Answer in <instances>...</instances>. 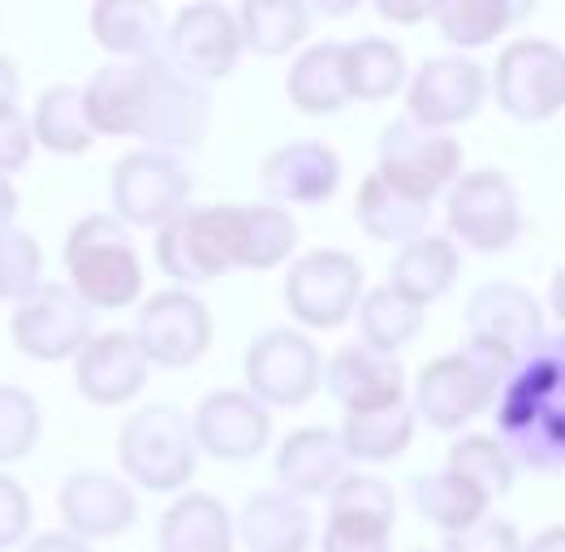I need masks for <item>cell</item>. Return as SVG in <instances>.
<instances>
[{
  "label": "cell",
  "instance_id": "obj_1",
  "mask_svg": "<svg viewBox=\"0 0 565 552\" xmlns=\"http://www.w3.org/2000/svg\"><path fill=\"white\" fill-rule=\"evenodd\" d=\"M497 440L519 470L557 475L565 466V341L544 337L522 354L497 393Z\"/></svg>",
  "mask_w": 565,
  "mask_h": 552
},
{
  "label": "cell",
  "instance_id": "obj_2",
  "mask_svg": "<svg viewBox=\"0 0 565 552\" xmlns=\"http://www.w3.org/2000/svg\"><path fill=\"white\" fill-rule=\"evenodd\" d=\"M514 371V359L479 337H467L462 350L440 354L415 375V402L411 411L431 432H462L471 418L488 411Z\"/></svg>",
  "mask_w": 565,
  "mask_h": 552
},
{
  "label": "cell",
  "instance_id": "obj_3",
  "mask_svg": "<svg viewBox=\"0 0 565 552\" xmlns=\"http://www.w3.org/2000/svg\"><path fill=\"white\" fill-rule=\"evenodd\" d=\"M65 273L70 289L92 311H126L142 294V259L130 230L113 212L83 216L65 237Z\"/></svg>",
  "mask_w": 565,
  "mask_h": 552
},
{
  "label": "cell",
  "instance_id": "obj_4",
  "mask_svg": "<svg viewBox=\"0 0 565 552\" xmlns=\"http://www.w3.org/2000/svg\"><path fill=\"white\" fill-rule=\"evenodd\" d=\"M117 461L130 488L142 492H186L199 470V449L190 436V418L178 406L151 402L121 423Z\"/></svg>",
  "mask_w": 565,
  "mask_h": 552
},
{
  "label": "cell",
  "instance_id": "obj_5",
  "mask_svg": "<svg viewBox=\"0 0 565 552\" xmlns=\"http://www.w3.org/2000/svg\"><path fill=\"white\" fill-rule=\"evenodd\" d=\"M237 237H242L237 203L186 208L164 230H156V264L178 289H194L237 268Z\"/></svg>",
  "mask_w": 565,
  "mask_h": 552
},
{
  "label": "cell",
  "instance_id": "obj_6",
  "mask_svg": "<svg viewBox=\"0 0 565 552\" xmlns=\"http://www.w3.org/2000/svg\"><path fill=\"white\" fill-rule=\"evenodd\" d=\"M449 242H467L479 255H501L522 237V194L501 169H462L445 190Z\"/></svg>",
  "mask_w": 565,
  "mask_h": 552
},
{
  "label": "cell",
  "instance_id": "obj_7",
  "mask_svg": "<svg viewBox=\"0 0 565 552\" xmlns=\"http://www.w3.org/2000/svg\"><path fill=\"white\" fill-rule=\"evenodd\" d=\"M108 199H113V216L126 230L156 233L190 208V169L182 164V156H169L156 147L126 151L113 164Z\"/></svg>",
  "mask_w": 565,
  "mask_h": 552
},
{
  "label": "cell",
  "instance_id": "obj_8",
  "mask_svg": "<svg viewBox=\"0 0 565 552\" xmlns=\"http://www.w3.org/2000/svg\"><path fill=\"white\" fill-rule=\"evenodd\" d=\"M242 31L230 4L221 0H190L173 13V22L164 26V47L160 61L182 74L190 83L207 87L230 78L242 61Z\"/></svg>",
  "mask_w": 565,
  "mask_h": 552
},
{
  "label": "cell",
  "instance_id": "obj_9",
  "mask_svg": "<svg viewBox=\"0 0 565 552\" xmlns=\"http://www.w3.org/2000/svg\"><path fill=\"white\" fill-rule=\"evenodd\" d=\"M246 393L264 411H294L320 393L324 354L302 328H268L246 346Z\"/></svg>",
  "mask_w": 565,
  "mask_h": 552
},
{
  "label": "cell",
  "instance_id": "obj_10",
  "mask_svg": "<svg viewBox=\"0 0 565 552\" xmlns=\"http://www.w3.org/2000/svg\"><path fill=\"white\" fill-rule=\"evenodd\" d=\"M376 173L406 199L431 208V199H440L462 173V142L449 130H424V126L397 117L380 130Z\"/></svg>",
  "mask_w": 565,
  "mask_h": 552
},
{
  "label": "cell",
  "instance_id": "obj_11",
  "mask_svg": "<svg viewBox=\"0 0 565 552\" xmlns=\"http://www.w3.org/2000/svg\"><path fill=\"white\" fill-rule=\"evenodd\" d=\"M359 298H363V264L350 251L316 246L298 255L285 273V307L311 332L341 328L354 316Z\"/></svg>",
  "mask_w": 565,
  "mask_h": 552
},
{
  "label": "cell",
  "instance_id": "obj_12",
  "mask_svg": "<svg viewBox=\"0 0 565 552\" xmlns=\"http://www.w3.org/2000/svg\"><path fill=\"white\" fill-rule=\"evenodd\" d=\"M488 92L497 95L501 113L540 126L548 117H557L565 108V52L553 40H514L501 47L492 74H488Z\"/></svg>",
  "mask_w": 565,
  "mask_h": 552
},
{
  "label": "cell",
  "instance_id": "obj_13",
  "mask_svg": "<svg viewBox=\"0 0 565 552\" xmlns=\"http://www.w3.org/2000/svg\"><path fill=\"white\" fill-rule=\"evenodd\" d=\"M9 337L35 363H65L95 337V311L65 280H44L13 307Z\"/></svg>",
  "mask_w": 565,
  "mask_h": 552
},
{
  "label": "cell",
  "instance_id": "obj_14",
  "mask_svg": "<svg viewBox=\"0 0 565 552\" xmlns=\"http://www.w3.org/2000/svg\"><path fill=\"white\" fill-rule=\"evenodd\" d=\"M135 341L151 368H194L212 350V311L194 289H160L139 307Z\"/></svg>",
  "mask_w": 565,
  "mask_h": 552
},
{
  "label": "cell",
  "instance_id": "obj_15",
  "mask_svg": "<svg viewBox=\"0 0 565 552\" xmlns=\"http://www.w3.org/2000/svg\"><path fill=\"white\" fill-rule=\"evenodd\" d=\"M488 99V70L462 56H427L415 70L411 87H406V121L424 126V130H454L462 121H471Z\"/></svg>",
  "mask_w": 565,
  "mask_h": 552
},
{
  "label": "cell",
  "instance_id": "obj_16",
  "mask_svg": "<svg viewBox=\"0 0 565 552\" xmlns=\"http://www.w3.org/2000/svg\"><path fill=\"white\" fill-rule=\"evenodd\" d=\"M194 449L216 461H255L273 440V411L246 389H216L190 414Z\"/></svg>",
  "mask_w": 565,
  "mask_h": 552
},
{
  "label": "cell",
  "instance_id": "obj_17",
  "mask_svg": "<svg viewBox=\"0 0 565 552\" xmlns=\"http://www.w3.org/2000/svg\"><path fill=\"white\" fill-rule=\"evenodd\" d=\"M56 513L78 540H117L139 522V497L121 475L108 470H74L56 488Z\"/></svg>",
  "mask_w": 565,
  "mask_h": 552
},
{
  "label": "cell",
  "instance_id": "obj_18",
  "mask_svg": "<svg viewBox=\"0 0 565 552\" xmlns=\"http://www.w3.org/2000/svg\"><path fill=\"white\" fill-rule=\"evenodd\" d=\"M147 371H151V363L142 359L135 332H126V328L95 332L92 341L74 354V384L99 411L130 406L147 389Z\"/></svg>",
  "mask_w": 565,
  "mask_h": 552
},
{
  "label": "cell",
  "instance_id": "obj_19",
  "mask_svg": "<svg viewBox=\"0 0 565 552\" xmlns=\"http://www.w3.org/2000/svg\"><path fill=\"white\" fill-rule=\"evenodd\" d=\"M156 61H104L92 78L83 83V104H87V121H92L95 138L142 135Z\"/></svg>",
  "mask_w": 565,
  "mask_h": 552
},
{
  "label": "cell",
  "instance_id": "obj_20",
  "mask_svg": "<svg viewBox=\"0 0 565 552\" xmlns=\"http://www.w3.org/2000/svg\"><path fill=\"white\" fill-rule=\"evenodd\" d=\"M467 328L471 337L505 350L514 363L522 354H531L544 337H548V323L540 302L531 298V289H522L514 280H488L479 285L467 302Z\"/></svg>",
  "mask_w": 565,
  "mask_h": 552
},
{
  "label": "cell",
  "instance_id": "obj_21",
  "mask_svg": "<svg viewBox=\"0 0 565 552\" xmlns=\"http://www.w3.org/2000/svg\"><path fill=\"white\" fill-rule=\"evenodd\" d=\"M259 185L268 203H298V208H320L341 190V156L320 138H298L281 142L277 151L264 156Z\"/></svg>",
  "mask_w": 565,
  "mask_h": 552
},
{
  "label": "cell",
  "instance_id": "obj_22",
  "mask_svg": "<svg viewBox=\"0 0 565 552\" xmlns=\"http://www.w3.org/2000/svg\"><path fill=\"white\" fill-rule=\"evenodd\" d=\"M207 121H212L207 87L190 83L182 74H173L164 61H156L151 104H147V121H142L139 138H147V147H156V151L182 156L207 138Z\"/></svg>",
  "mask_w": 565,
  "mask_h": 552
},
{
  "label": "cell",
  "instance_id": "obj_23",
  "mask_svg": "<svg viewBox=\"0 0 565 552\" xmlns=\"http://www.w3.org/2000/svg\"><path fill=\"white\" fill-rule=\"evenodd\" d=\"M320 389H329V397L345 414L376 411V406H393L406 397V368L354 341V346L332 350V359H324Z\"/></svg>",
  "mask_w": 565,
  "mask_h": 552
},
{
  "label": "cell",
  "instance_id": "obj_24",
  "mask_svg": "<svg viewBox=\"0 0 565 552\" xmlns=\"http://www.w3.org/2000/svg\"><path fill=\"white\" fill-rule=\"evenodd\" d=\"M345 470H350V458L332 427H294L277 449V484L302 506L316 497H329Z\"/></svg>",
  "mask_w": 565,
  "mask_h": 552
},
{
  "label": "cell",
  "instance_id": "obj_25",
  "mask_svg": "<svg viewBox=\"0 0 565 552\" xmlns=\"http://www.w3.org/2000/svg\"><path fill=\"white\" fill-rule=\"evenodd\" d=\"M87 26L95 47H104L113 61H156L169 18L160 0H92Z\"/></svg>",
  "mask_w": 565,
  "mask_h": 552
},
{
  "label": "cell",
  "instance_id": "obj_26",
  "mask_svg": "<svg viewBox=\"0 0 565 552\" xmlns=\"http://www.w3.org/2000/svg\"><path fill=\"white\" fill-rule=\"evenodd\" d=\"M234 540H242L246 552H307L316 540L311 509L281 488H264L237 509Z\"/></svg>",
  "mask_w": 565,
  "mask_h": 552
},
{
  "label": "cell",
  "instance_id": "obj_27",
  "mask_svg": "<svg viewBox=\"0 0 565 552\" xmlns=\"http://www.w3.org/2000/svg\"><path fill=\"white\" fill-rule=\"evenodd\" d=\"M156 552H234V513L212 492H182L156 522Z\"/></svg>",
  "mask_w": 565,
  "mask_h": 552
},
{
  "label": "cell",
  "instance_id": "obj_28",
  "mask_svg": "<svg viewBox=\"0 0 565 552\" xmlns=\"http://www.w3.org/2000/svg\"><path fill=\"white\" fill-rule=\"evenodd\" d=\"M415 432H419V418L411 411V397H402V402H393V406L345 414L337 440H341L350 466H354V461L380 466V461L402 458V454L415 445Z\"/></svg>",
  "mask_w": 565,
  "mask_h": 552
},
{
  "label": "cell",
  "instance_id": "obj_29",
  "mask_svg": "<svg viewBox=\"0 0 565 552\" xmlns=\"http://www.w3.org/2000/svg\"><path fill=\"white\" fill-rule=\"evenodd\" d=\"M458 273H462L458 246L445 233H424V237L397 246L393 268H388V285L427 311V302H436V298H445L454 289Z\"/></svg>",
  "mask_w": 565,
  "mask_h": 552
},
{
  "label": "cell",
  "instance_id": "obj_30",
  "mask_svg": "<svg viewBox=\"0 0 565 552\" xmlns=\"http://www.w3.org/2000/svg\"><path fill=\"white\" fill-rule=\"evenodd\" d=\"M285 95L298 113L307 117H329L350 104L345 92V65H341V44H307L285 70Z\"/></svg>",
  "mask_w": 565,
  "mask_h": 552
},
{
  "label": "cell",
  "instance_id": "obj_31",
  "mask_svg": "<svg viewBox=\"0 0 565 552\" xmlns=\"http://www.w3.org/2000/svg\"><path fill=\"white\" fill-rule=\"evenodd\" d=\"M411 506L415 513L431 522L440 535H458V531H467L475 527L479 518H488V497L471 488L462 475H454L449 466H440V470H419L415 479H411Z\"/></svg>",
  "mask_w": 565,
  "mask_h": 552
},
{
  "label": "cell",
  "instance_id": "obj_32",
  "mask_svg": "<svg viewBox=\"0 0 565 552\" xmlns=\"http://www.w3.org/2000/svg\"><path fill=\"white\" fill-rule=\"evenodd\" d=\"M354 216H359V230L367 233L372 242L406 246V242H415V237L427 233L431 208L406 199L402 190H393L380 173H367L359 182V190H354Z\"/></svg>",
  "mask_w": 565,
  "mask_h": 552
},
{
  "label": "cell",
  "instance_id": "obj_33",
  "mask_svg": "<svg viewBox=\"0 0 565 552\" xmlns=\"http://www.w3.org/2000/svg\"><path fill=\"white\" fill-rule=\"evenodd\" d=\"M234 18L237 31H242V47L255 52V56L298 52L311 35L307 0H242Z\"/></svg>",
  "mask_w": 565,
  "mask_h": 552
},
{
  "label": "cell",
  "instance_id": "obj_34",
  "mask_svg": "<svg viewBox=\"0 0 565 552\" xmlns=\"http://www.w3.org/2000/svg\"><path fill=\"white\" fill-rule=\"evenodd\" d=\"M354 320H359V346L397 359V350L411 346L424 332V307L411 302L406 294H397L384 280L376 289H363V298L354 307Z\"/></svg>",
  "mask_w": 565,
  "mask_h": 552
},
{
  "label": "cell",
  "instance_id": "obj_35",
  "mask_svg": "<svg viewBox=\"0 0 565 552\" xmlns=\"http://www.w3.org/2000/svg\"><path fill=\"white\" fill-rule=\"evenodd\" d=\"M31 135L35 147H44L52 156H83L95 147V130L87 121V104H83V87L74 83H52L35 99L31 113Z\"/></svg>",
  "mask_w": 565,
  "mask_h": 552
},
{
  "label": "cell",
  "instance_id": "obj_36",
  "mask_svg": "<svg viewBox=\"0 0 565 552\" xmlns=\"http://www.w3.org/2000/svg\"><path fill=\"white\" fill-rule=\"evenodd\" d=\"M341 65H345V92L350 99L363 104H384L397 92H406V52L384 40V35H367L354 44H341Z\"/></svg>",
  "mask_w": 565,
  "mask_h": 552
},
{
  "label": "cell",
  "instance_id": "obj_37",
  "mask_svg": "<svg viewBox=\"0 0 565 552\" xmlns=\"http://www.w3.org/2000/svg\"><path fill=\"white\" fill-rule=\"evenodd\" d=\"M324 501H329L332 527L393 535V522H397V492H393L388 479L367 475V470H345Z\"/></svg>",
  "mask_w": 565,
  "mask_h": 552
},
{
  "label": "cell",
  "instance_id": "obj_38",
  "mask_svg": "<svg viewBox=\"0 0 565 552\" xmlns=\"http://www.w3.org/2000/svg\"><path fill=\"white\" fill-rule=\"evenodd\" d=\"M298 251V221L281 203H242V237H237V268L268 273Z\"/></svg>",
  "mask_w": 565,
  "mask_h": 552
},
{
  "label": "cell",
  "instance_id": "obj_39",
  "mask_svg": "<svg viewBox=\"0 0 565 552\" xmlns=\"http://www.w3.org/2000/svg\"><path fill=\"white\" fill-rule=\"evenodd\" d=\"M445 466H449L454 475H462L471 488H479V492L488 497V506L505 501V497L514 492V484H519L514 458L501 449L497 436H483V432H462V436H454Z\"/></svg>",
  "mask_w": 565,
  "mask_h": 552
},
{
  "label": "cell",
  "instance_id": "obj_40",
  "mask_svg": "<svg viewBox=\"0 0 565 552\" xmlns=\"http://www.w3.org/2000/svg\"><path fill=\"white\" fill-rule=\"evenodd\" d=\"M436 26H440L445 44L471 52V47L497 44L514 26V18H510L505 0H440L436 4Z\"/></svg>",
  "mask_w": 565,
  "mask_h": 552
},
{
  "label": "cell",
  "instance_id": "obj_41",
  "mask_svg": "<svg viewBox=\"0 0 565 552\" xmlns=\"http://www.w3.org/2000/svg\"><path fill=\"white\" fill-rule=\"evenodd\" d=\"M44 285V251L40 237L18 225L0 230V302H22Z\"/></svg>",
  "mask_w": 565,
  "mask_h": 552
},
{
  "label": "cell",
  "instance_id": "obj_42",
  "mask_svg": "<svg viewBox=\"0 0 565 552\" xmlns=\"http://www.w3.org/2000/svg\"><path fill=\"white\" fill-rule=\"evenodd\" d=\"M44 432V414L40 402L18 389V384H0V466L31 458Z\"/></svg>",
  "mask_w": 565,
  "mask_h": 552
},
{
  "label": "cell",
  "instance_id": "obj_43",
  "mask_svg": "<svg viewBox=\"0 0 565 552\" xmlns=\"http://www.w3.org/2000/svg\"><path fill=\"white\" fill-rule=\"evenodd\" d=\"M440 552H522V535L510 518H479L458 535H440Z\"/></svg>",
  "mask_w": 565,
  "mask_h": 552
},
{
  "label": "cell",
  "instance_id": "obj_44",
  "mask_svg": "<svg viewBox=\"0 0 565 552\" xmlns=\"http://www.w3.org/2000/svg\"><path fill=\"white\" fill-rule=\"evenodd\" d=\"M31 522H35V506H31V492L0 470V552L4 549H22L31 540Z\"/></svg>",
  "mask_w": 565,
  "mask_h": 552
},
{
  "label": "cell",
  "instance_id": "obj_45",
  "mask_svg": "<svg viewBox=\"0 0 565 552\" xmlns=\"http://www.w3.org/2000/svg\"><path fill=\"white\" fill-rule=\"evenodd\" d=\"M31 151H35V135H31V117L22 108H9L0 113V178L18 173L31 164Z\"/></svg>",
  "mask_w": 565,
  "mask_h": 552
},
{
  "label": "cell",
  "instance_id": "obj_46",
  "mask_svg": "<svg viewBox=\"0 0 565 552\" xmlns=\"http://www.w3.org/2000/svg\"><path fill=\"white\" fill-rule=\"evenodd\" d=\"M393 535H376V531H350V527H324L320 535V552H388Z\"/></svg>",
  "mask_w": 565,
  "mask_h": 552
},
{
  "label": "cell",
  "instance_id": "obj_47",
  "mask_svg": "<svg viewBox=\"0 0 565 552\" xmlns=\"http://www.w3.org/2000/svg\"><path fill=\"white\" fill-rule=\"evenodd\" d=\"M376 13L388 26H419L427 18H436V4L440 0H372Z\"/></svg>",
  "mask_w": 565,
  "mask_h": 552
},
{
  "label": "cell",
  "instance_id": "obj_48",
  "mask_svg": "<svg viewBox=\"0 0 565 552\" xmlns=\"http://www.w3.org/2000/svg\"><path fill=\"white\" fill-rule=\"evenodd\" d=\"M22 552H95L87 540H78V535H70V531H40V535H31Z\"/></svg>",
  "mask_w": 565,
  "mask_h": 552
},
{
  "label": "cell",
  "instance_id": "obj_49",
  "mask_svg": "<svg viewBox=\"0 0 565 552\" xmlns=\"http://www.w3.org/2000/svg\"><path fill=\"white\" fill-rule=\"evenodd\" d=\"M18 95H22V74L9 56H0V113L18 108Z\"/></svg>",
  "mask_w": 565,
  "mask_h": 552
},
{
  "label": "cell",
  "instance_id": "obj_50",
  "mask_svg": "<svg viewBox=\"0 0 565 552\" xmlns=\"http://www.w3.org/2000/svg\"><path fill=\"white\" fill-rule=\"evenodd\" d=\"M522 552H565V527H544L531 544H522Z\"/></svg>",
  "mask_w": 565,
  "mask_h": 552
},
{
  "label": "cell",
  "instance_id": "obj_51",
  "mask_svg": "<svg viewBox=\"0 0 565 552\" xmlns=\"http://www.w3.org/2000/svg\"><path fill=\"white\" fill-rule=\"evenodd\" d=\"M363 0H307L311 13H324V18H350Z\"/></svg>",
  "mask_w": 565,
  "mask_h": 552
},
{
  "label": "cell",
  "instance_id": "obj_52",
  "mask_svg": "<svg viewBox=\"0 0 565 552\" xmlns=\"http://www.w3.org/2000/svg\"><path fill=\"white\" fill-rule=\"evenodd\" d=\"M13 216H18V190L9 178H0V230H9Z\"/></svg>",
  "mask_w": 565,
  "mask_h": 552
},
{
  "label": "cell",
  "instance_id": "obj_53",
  "mask_svg": "<svg viewBox=\"0 0 565 552\" xmlns=\"http://www.w3.org/2000/svg\"><path fill=\"white\" fill-rule=\"evenodd\" d=\"M505 4H510V18H514V22H526V18L535 13L540 0H505Z\"/></svg>",
  "mask_w": 565,
  "mask_h": 552
}]
</instances>
